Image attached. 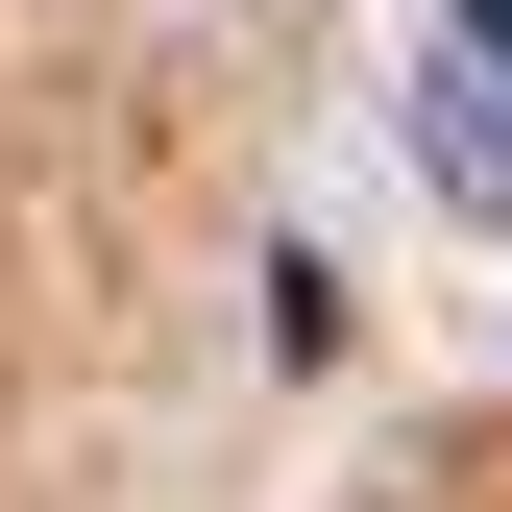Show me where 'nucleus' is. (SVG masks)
<instances>
[{"label": "nucleus", "instance_id": "1", "mask_svg": "<svg viewBox=\"0 0 512 512\" xmlns=\"http://www.w3.org/2000/svg\"><path fill=\"white\" fill-rule=\"evenodd\" d=\"M415 147H439V196H464V220H512V49H464V74L415 98Z\"/></svg>", "mask_w": 512, "mask_h": 512}, {"label": "nucleus", "instance_id": "2", "mask_svg": "<svg viewBox=\"0 0 512 512\" xmlns=\"http://www.w3.org/2000/svg\"><path fill=\"white\" fill-rule=\"evenodd\" d=\"M464 25H488V49H512V0H464Z\"/></svg>", "mask_w": 512, "mask_h": 512}]
</instances>
